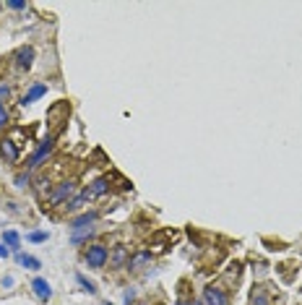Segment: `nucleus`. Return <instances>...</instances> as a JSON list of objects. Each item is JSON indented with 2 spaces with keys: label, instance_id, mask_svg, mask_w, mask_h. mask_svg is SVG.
Segmentation results:
<instances>
[{
  "label": "nucleus",
  "instance_id": "nucleus-4",
  "mask_svg": "<svg viewBox=\"0 0 302 305\" xmlns=\"http://www.w3.org/2000/svg\"><path fill=\"white\" fill-rule=\"evenodd\" d=\"M203 305H229V289L224 285H206L201 295Z\"/></svg>",
  "mask_w": 302,
  "mask_h": 305
},
{
  "label": "nucleus",
  "instance_id": "nucleus-26",
  "mask_svg": "<svg viewBox=\"0 0 302 305\" xmlns=\"http://www.w3.org/2000/svg\"><path fill=\"white\" fill-rule=\"evenodd\" d=\"M0 285H3L5 289H11L13 285H16V279H13V277H3V279H0Z\"/></svg>",
  "mask_w": 302,
  "mask_h": 305
},
{
  "label": "nucleus",
  "instance_id": "nucleus-12",
  "mask_svg": "<svg viewBox=\"0 0 302 305\" xmlns=\"http://www.w3.org/2000/svg\"><path fill=\"white\" fill-rule=\"evenodd\" d=\"M44 94H47V83H39V81H37V83H32V89H29L26 94L21 97V104H24V107H26V104H34L37 99H42Z\"/></svg>",
  "mask_w": 302,
  "mask_h": 305
},
{
  "label": "nucleus",
  "instance_id": "nucleus-11",
  "mask_svg": "<svg viewBox=\"0 0 302 305\" xmlns=\"http://www.w3.org/2000/svg\"><path fill=\"white\" fill-rule=\"evenodd\" d=\"M32 289H34L37 300H42V303L52 300V285H50L47 279H42V277H34V279H32Z\"/></svg>",
  "mask_w": 302,
  "mask_h": 305
},
{
  "label": "nucleus",
  "instance_id": "nucleus-16",
  "mask_svg": "<svg viewBox=\"0 0 302 305\" xmlns=\"http://www.w3.org/2000/svg\"><path fill=\"white\" fill-rule=\"evenodd\" d=\"M16 261L24 266V269H29V271H39V269H42V261H39V258L29 256V253H24V250H21V253H16Z\"/></svg>",
  "mask_w": 302,
  "mask_h": 305
},
{
  "label": "nucleus",
  "instance_id": "nucleus-27",
  "mask_svg": "<svg viewBox=\"0 0 302 305\" xmlns=\"http://www.w3.org/2000/svg\"><path fill=\"white\" fill-rule=\"evenodd\" d=\"M8 256H11V250L5 248V245H0V258H8Z\"/></svg>",
  "mask_w": 302,
  "mask_h": 305
},
{
  "label": "nucleus",
  "instance_id": "nucleus-25",
  "mask_svg": "<svg viewBox=\"0 0 302 305\" xmlns=\"http://www.w3.org/2000/svg\"><path fill=\"white\" fill-rule=\"evenodd\" d=\"M11 97V86L8 83H0V104H3V99Z\"/></svg>",
  "mask_w": 302,
  "mask_h": 305
},
{
  "label": "nucleus",
  "instance_id": "nucleus-28",
  "mask_svg": "<svg viewBox=\"0 0 302 305\" xmlns=\"http://www.w3.org/2000/svg\"><path fill=\"white\" fill-rule=\"evenodd\" d=\"M104 305H112V303H104Z\"/></svg>",
  "mask_w": 302,
  "mask_h": 305
},
{
  "label": "nucleus",
  "instance_id": "nucleus-9",
  "mask_svg": "<svg viewBox=\"0 0 302 305\" xmlns=\"http://www.w3.org/2000/svg\"><path fill=\"white\" fill-rule=\"evenodd\" d=\"M146 264H151V250L138 248L135 253H131V258H128V266H125V269H128V271H138V269H143Z\"/></svg>",
  "mask_w": 302,
  "mask_h": 305
},
{
  "label": "nucleus",
  "instance_id": "nucleus-2",
  "mask_svg": "<svg viewBox=\"0 0 302 305\" xmlns=\"http://www.w3.org/2000/svg\"><path fill=\"white\" fill-rule=\"evenodd\" d=\"M68 118H71V102H65V99H60V102H55L47 110V128L52 139L68 125Z\"/></svg>",
  "mask_w": 302,
  "mask_h": 305
},
{
  "label": "nucleus",
  "instance_id": "nucleus-13",
  "mask_svg": "<svg viewBox=\"0 0 302 305\" xmlns=\"http://www.w3.org/2000/svg\"><path fill=\"white\" fill-rule=\"evenodd\" d=\"M250 305H271V292L266 285H255L250 289Z\"/></svg>",
  "mask_w": 302,
  "mask_h": 305
},
{
  "label": "nucleus",
  "instance_id": "nucleus-14",
  "mask_svg": "<svg viewBox=\"0 0 302 305\" xmlns=\"http://www.w3.org/2000/svg\"><path fill=\"white\" fill-rule=\"evenodd\" d=\"M3 245L13 250V253H21V235L16 230H5L3 232Z\"/></svg>",
  "mask_w": 302,
  "mask_h": 305
},
{
  "label": "nucleus",
  "instance_id": "nucleus-18",
  "mask_svg": "<svg viewBox=\"0 0 302 305\" xmlns=\"http://www.w3.org/2000/svg\"><path fill=\"white\" fill-rule=\"evenodd\" d=\"M240 271H243V266H240L237 261L229 264V269H226V274H224V282H226V285H237V282H240Z\"/></svg>",
  "mask_w": 302,
  "mask_h": 305
},
{
  "label": "nucleus",
  "instance_id": "nucleus-5",
  "mask_svg": "<svg viewBox=\"0 0 302 305\" xmlns=\"http://www.w3.org/2000/svg\"><path fill=\"white\" fill-rule=\"evenodd\" d=\"M52 151H55V139H52V136H47V139H44L39 146H37L34 151H32V157L26 159V170L32 172V170H37V167H39L44 159H47Z\"/></svg>",
  "mask_w": 302,
  "mask_h": 305
},
{
  "label": "nucleus",
  "instance_id": "nucleus-6",
  "mask_svg": "<svg viewBox=\"0 0 302 305\" xmlns=\"http://www.w3.org/2000/svg\"><path fill=\"white\" fill-rule=\"evenodd\" d=\"M0 159H3L5 164H16L21 159V146L11 139V136L0 139Z\"/></svg>",
  "mask_w": 302,
  "mask_h": 305
},
{
  "label": "nucleus",
  "instance_id": "nucleus-22",
  "mask_svg": "<svg viewBox=\"0 0 302 305\" xmlns=\"http://www.w3.org/2000/svg\"><path fill=\"white\" fill-rule=\"evenodd\" d=\"M8 107H5V104H0V131H3L5 125H8Z\"/></svg>",
  "mask_w": 302,
  "mask_h": 305
},
{
  "label": "nucleus",
  "instance_id": "nucleus-8",
  "mask_svg": "<svg viewBox=\"0 0 302 305\" xmlns=\"http://www.w3.org/2000/svg\"><path fill=\"white\" fill-rule=\"evenodd\" d=\"M128 258H131V248L128 245H115V248H110V269H115V271H120V269H125L128 266Z\"/></svg>",
  "mask_w": 302,
  "mask_h": 305
},
{
  "label": "nucleus",
  "instance_id": "nucleus-24",
  "mask_svg": "<svg viewBox=\"0 0 302 305\" xmlns=\"http://www.w3.org/2000/svg\"><path fill=\"white\" fill-rule=\"evenodd\" d=\"M5 5H8L11 11H26V3H24V0H8Z\"/></svg>",
  "mask_w": 302,
  "mask_h": 305
},
{
  "label": "nucleus",
  "instance_id": "nucleus-7",
  "mask_svg": "<svg viewBox=\"0 0 302 305\" xmlns=\"http://www.w3.org/2000/svg\"><path fill=\"white\" fill-rule=\"evenodd\" d=\"M34 58H37V52L32 44H21V47L13 52V65L19 68V71H29V68L34 65Z\"/></svg>",
  "mask_w": 302,
  "mask_h": 305
},
{
  "label": "nucleus",
  "instance_id": "nucleus-17",
  "mask_svg": "<svg viewBox=\"0 0 302 305\" xmlns=\"http://www.w3.org/2000/svg\"><path fill=\"white\" fill-rule=\"evenodd\" d=\"M94 232H96L94 227H81V230H73V232H71V243H73V245H81V243L89 240Z\"/></svg>",
  "mask_w": 302,
  "mask_h": 305
},
{
  "label": "nucleus",
  "instance_id": "nucleus-20",
  "mask_svg": "<svg viewBox=\"0 0 302 305\" xmlns=\"http://www.w3.org/2000/svg\"><path fill=\"white\" fill-rule=\"evenodd\" d=\"M13 183H16V188H29V185H32V172L21 170L16 178H13Z\"/></svg>",
  "mask_w": 302,
  "mask_h": 305
},
{
  "label": "nucleus",
  "instance_id": "nucleus-19",
  "mask_svg": "<svg viewBox=\"0 0 302 305\" xmlns=\"http://www.w3.org/2000/svg\"><path fill=\"white\" fill-rule=\"evenodd\" d=\"M76 282H78V285L84 287V292H89V295H96V292H99V289H96V285H94V282L89 279L86 274H81V271H76Z\"/></svg>",
  "mask_w": 302,
  "mask_h": 305
},
{
  "label": "nucleus",
  "instance_id": "nucleus-1",
  "mask_svg": "<svg viewBox=\"0 0 302 305\" xmlns=\"http://www.w3.org/2000/svg\"><path fill=\"white\" fill-rule=\"evenodd\" d=\"M76 193H78V183H76L73 178L71 180H68V178L60 180V183H55L50 198L44 201V209H50V206H60V209H63L65 203H71L73 198H76Z\"/></svg>",
  "mask_w": 302,
  "mask_h": 305
},
{
  "label": "nucleus",
  "instance_id": "nucleus-10",
  "mask_svg": "<svg viewBox=\"0 0 302 305\" xmlns=\"http://www.w3.org/2000/svg\"><path fill=\"white\" fill-rule=\"evenodd\" d=\"M86 196H89V201H94V198H102V196H107L110 193V178H96L92 185H86Z\"/></svg>",
  "mask_w": 302,
  "mask_h": 305
},
{
  "label": "nucleus",
  "instance_id": "nucleus-23",
  "mask_svg": "<svg viewBox=\"0 0 302 305\" xmlns=\"http://www.w3.org/2000/svg\"><path fill=\"white\" fill-rule=\"evenodd\" d=\"M133 300H135V289L128 287L125 292H123V305H133Z\"/></svg>",
  "mask_w": 302,
  "mask_h": 305
},
{
  "label": "nucleus",
  "instance_id": "nucleus-3",
  "mask_svg": "<svg viewBox=\"0 0 302 305\" xmlns=\"http://www.w3.org/2000/svg\"><path fill=\"white\" fill-rule=\"evenodd\" d=\"M84 261H86L89 269L102 271L110 261V248L104 245V243H92V245H86V250H84Z\"/></svg>",
  "mask_w": 302,
  "mask_h": 305
},
{
  "label": "nucleus",
  "instance_id": "nucleus-15",
  "mask_svg": "<svg viewBox=\"0 0 302 305\" xmlns=\"http://www.w3.org/2000/svg\"><path fill=\"white\" fill-rule=\"evenodd\" d=\"M99 219V214L96 211H86V214H81V217H76L73 222H71V230H81V227H94V222Z\"/></svg>",
  "mask_w": 302,
  "mask_h": 305
},
{
  "label": "nucleus",
  "instance_id": "nucleus-21",
  "mask_svg": "<svg viewBox=\"0 0 302 305\" xmlns=\"http://www.w3.org/2000/svg\"><path fill=\"white\" fill-rule=\"evenodd\" d=\"M50 232L47 230H34V232H26V240L29 243H47Z\"/></svg>",
  "mask_w": 302,
  "mask_h": 305
}]
</instances>
